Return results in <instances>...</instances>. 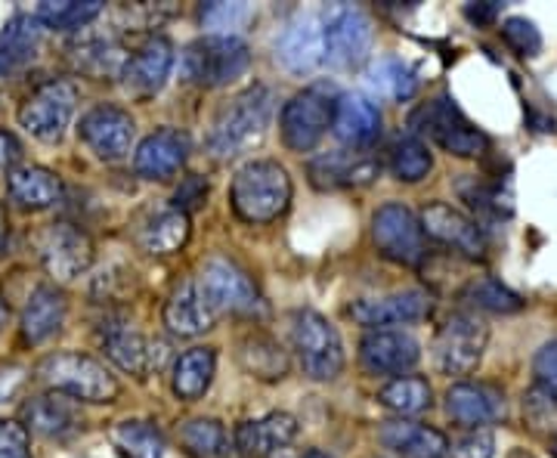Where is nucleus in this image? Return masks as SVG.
<instances>
[{
  "instance_id": "obj_41",
  "label": "nucleus",
  "mask_w": 557,
  "mask_h": 458,
  "mask_svg": "<svg viewBox=\"0 0 557 458\" xmlns=\"http://www.w3.org/2000/svg\"><path fill=\"white\" fill-rule=\"evenodd\" d=\"M72 62H75L78 72L90 75V78L121 75V69H124L119 44L109 38H90L75 44V47H72Z\"/></svg>"
},
{
  "instance_id": "obj_32",
  "label": "nucleus",
  "mask_w": 557,
  "mask_h": 458,
  "mask_svg": "<svg viewBox=\"0 0 557 458\" xmlns=\"http://www.w3.org/2000/svg\"><path fill=\"white\" fill-rule=\"evenodd\" d=\"M214 372H218V354L214 347H193L186 350L183 357L174 362V394L186 403L193 399H201L208 394L211 381H214Z\"/></svg>"
},
{
  "instance_id": "obj_6",
  "label": "nucleus",
  "mask_w": 557,
  "mask_h": 458,
  "mask_svg": "<svg viewBox=\"0 0 557 458\" xmlns=\"http://www.w3.org/2000/svg\"><path fill=\"white\" fill-rule=\"evenodd\" d=\"M409 124H412V137H418V140L428 137V140L437 143L440 149H446L449 156H458V159H478L486 149V137L461 115V109L449 97L424 102L421 109L412 112Z\"/></svg>"
},
{
  "instance_id": "obj_48",
  "label": "nucleus",
  "mask_w": 557,
  "mask_h": 458,
  "mask_svg": "<svg viewBox=\"0 0 557 458\" xmlns=\"http://www.w3.org/2000/svg\"><path fill=\"white\" fill-rule=\"evenodd\" d=\"M493 453H496V437L486 428L471 431V434H465L449 446L453 458H493Z\"/></svg>"
},
{
  "instance_id": "obj_2",
  "label": "nucleus",
  "mask_w": 557,
  "mask_h": 458,
  "mask_svg": "<svg viewBox=\"0 0 557 458\" xmlns=\"http://www.w3.org/2000/svg\"><path fill=\"white\" fill-rule=\"evenodd\" d=\"M35 375L53 394L78 399V403L102 406V403H115L121 397L119 379L106 369V362L90 354H78V350H60V354L44 357Z\"/></svg>"
},
{
  "instance_id": "obj_11",
  "label": "nucleus",
  "mask_w": 557,
  "mask_h": 458,
  "mask_svg": "<svg viewBox=\"0 0 557 458\" xmlns=\"http://www.w3.org/2000/svg\"><path fill=\"white\" fill-rule=\"evenodd\" d=\"M38 248L40 267L47 270V276H53V282H75L84 276L94 263V242L90 236L75 226V223H50L35 242Z\"/></svg>"
},
{
  "instance_id": "obj_8",
  "label": "nucleus",
  "mask_w": 557,
  "mask_h": 458,
  "mask_svg": "<svg viewBox=\"0 0 557 458\" xmlns=\"http://www.w3.org/2000/svg\"><path fill=\"white\" fill-rule=\"evenodd\" d=\"M78 109V90L72 81L53 78L22 102L20 124L40 143H60Z\"/></svg>"
},
{
  "instance_id": "obj_29",
  "label": "nucleus",
  "mask_w": 557,
  "mask_h": 458,
  "mask_svg": "<svg viewBox=\"0 0 557 458\" xmlns=\"http://www.w3.org/2000/svg\"><path fill=\"white\" fill-rule=\"evenodd\" d=\"M379 440L403 458H446L449 440L437 428L418 424V421H384L379 428Z\"/></svg>"
},
{
  "instance_id": "obj_10",
  "label": "nucleus",
  "mask_w": 557,
  "mask_h": 458,
  "mask_svg": "<svg viewBox=\"0 0 557 458\" xmlns=\"http://www.w3.org/2000/svg\"><path fill=\"white\" fill-rule=\"evenodd\" d=\"M490 344V325L478 313H456L434 341V359L443 375H471Z\"/></svg>"
},
{
  "instance_id": "obj_27",
  "label": "nucleus",
  "mask_w": 557,
  "mask_h": 458,
  "mask_svg": "<svg viewBox=\"0 0 557 458\" xmlns=\"http://www.w3.org/2000/svg\"><path fill=\"white\" fill-rule=\"evenodd\" d=\"M381 164L369 159L366 152H325L310 161V180L319 189H350V186H369L379 177Z\"/></svg>"
},
{
  "instance_id": "obj_12",
  "label": "nucleus",
  "mask_w": 557,
  "mask_h": 458,
  "mask_svg": "<svg viewBox=\"0 0 557 458\" xmlns=\"http://www.w3.org/2000/svg\"><path fill=\"white\" fill-rule=\"evenodd\" d=\"M372 239L379 245L381 255L399 263V267H418L421 260L428 258L421 220L416 218V211H409L399 201H387L375 211Z\"/></svg>"
},
{
  "instance_id": "obj_25",
  "label": "nucleus",
  "mask_w": 557,
  "mask_h": 458,
  "mask_svg": "<svg viewBox=\"0 0 557 458\" xmlns=\"http://www.w3.org/2000/svg\"><path fill=\"white\" fill-rule=\"evenodd\" d=\"M298 437V419L288 412H270L263 419H248L236 428L233 446L245 458H270Z\"/></svg>"
},
{
  "instance_id": "obj_38",
  "label": "nucleus",
  "mask_w": 557,
  "mask_h": 458,
  "mask_svg": "<svg viewBox=\"0 0 557 458\" xmlns=\"http://www.w3.org/2000/svg\"><path fill=\"white\" fill-rule=\"evenodd\" d=\"M434 168V156L428 149V143L418 137H399L391 143L387 149V171L399 180V183H421Z\"/></svg>"
},
{
  "instance_id": "obj_49",
  "label": "nucleus",
  "mask_w": 557,
  "mask_h": 458,
  "mask_svg": "<svg viewBox=\"0 0 557 458\" xmlns=\"http://www.w3.org/2000/svg\"><path fill=\"white\" fill-rule=\"evenodd\" d=\"M205 199H208V183H205L199 174H193V177L183 180V183H180V189L174 193V208H177V211H183V214L189 218L196 208H201V205H205Z\"/></svg>"
},
{
  "instance_id": "obj_52",
  "label": "nucleus",
  "mask_w": 557,
  "mask_h": 458,
  "mask_svg": "<svg viewBox=\"0 0 557 458\" xmlns=\"http://www.w3.org/2000/svg\"><path fill=\"white\" fill-rule=\"evenodd\" d=\"M498 13H502V3L496 0H486V3H468L465 7V16L471 22H478V25H490V22L496 20Z\"/></svg>"
},
{
  "instance_id": "obj_54",
  "label": "nucleus",
  "mask_w": 557,
  "mask_h": 458,
  "mask_svg": "<svg viewBox=\"0 0 557 458\" xmlns=\"http://www.w3.org/2000/svg\"><path fill=\"white\" fill-rule=\"evenodd\" d=\"M7 319H10V307L0 300V332H3V325H7Z\"/></svg>"
},
{
  "instance_id": "obj_31",
  "label": "nucleus",
  "mask_w": 557,
  "mask_h": 458,
  "mask_svg": "<svg viewBox=\"0 0 557 458\" xmlns=\"http://www.w3.org/2000/svg\"><path fill=\"white\" fill-rule=\"evenodd\" d=\"M189 233H193L189 218L177 208H164V211H152L139 223L137 245L152 258H168V255H177L189 242Z\"/></svg>"
},
{
  "instance_id": "obj_5",
  "label": "nucleus",
  "mask_w": 557,
  "mask_h": 458,
  "mask_svg": "<svg viewBox=\"0 0 557 458\" xmlns=\"http://www.w3.org/2000/svg\"><path fill=\"white\" fill-rule=\"evenodd\" d=\"M292 344L300 372L313 381H332L344 372V341L338 329L317 310H300L292 319Z\"/></svg>"
},
{
  "instance_id": "obj_40",
  "label": "nucleus",
  "mask_w": 557,
  "mask_h": 458,
  "mask_svg": "<svg viewBox=\"0 0 557 458\" xmlns=\"http://www.w3.org/2000/svg\"><path fill=\"white\" fill-rule=\"evenodd\" d=\"M242 366L263 381H278L288 375V357L270 335H248L239 350Z\"/></svg>"
},
{
  "instance_id": "obj_44",
  "label": "nucleus",
  "mask_w": 557,
  "mask_h": 458,
  "mask_svg": "<svg viewBox=\"0 0 557 458\" xmlns=\"http://www.w3.org/2000/svg\"><path fill=\"white\" fill-rule=\"evenodd\" d=\"M523 416L536 431L557 428V391L545 387V384H533L523 394Z\"/></svg>"
},
{
  "instance_id": "obj_35",
  "label": "nucleus",
  "mask_w": 557,
  "mask_h": 458,
  "mask_svg": "<svg viewBox=\"0 0 557 458\" xmlns=\"http://www.w3.org/2000/svg\"><path fill=\"white\" fill-rule=\"evenodd\" d=\"M109 440L124 458H164V437L152 421H115L109 428Z\"/></svg>"
},
{
  "instance_id": "obj_55",
  "label": "nucleus",
  "mask_w": 557,
  "mask_h": 458,
  "mask_svg": "<svg viewBox=\"0 0 557 458\" xmlns=\"http://www.w3.org/2000/svg\"><path fill=\"white\" fill-rule=\"evenodd\" d=\"M304 458H332V456H329V453H322V449H310Z\"/></svg>"
},
{
  "instance_id": "obj_9",
  "label": "nucleus",
  "mask_w": 557,
  "mask_h": 458,
  "mask_svg": "<svg viewBox=\"0 0 557 458\" xmlns=\"http://www.w3.org/2000/svg\"><path fill=\"white\" fill-rule=\"evenodd\" d=\"M322 32H325V62L335 69H354L366 62L375 40L372 20L354 3L329 7L322 13Z\"/></svg>"
},
{
  "instance_id": "obj_17",
  "label": "nucleus",
  "mask_w": 557,
  "mask_h": 458,
  "mask_svg": "<svg viewBox=\"0 0 557 458\" xmlns=\"http://www.w3.org/2000/svg\"><path fill=\"white\" fill-rule=\"evenodd\" d=\"M100 341L106 357L112 359L121 372L137 375V379H146L152 369H159V359L164 357V344L139 335L137 329H131V322H124V319L102 322Z\"/></svg>"
},
{
  "instance_id": "obj_7",
  "label": "nucleus",
  "mask_w": 557,
  "mask_h": 458,
  "mask_svg": "<svg viewBox=\"0 0 557 458\" xmlns=\"http://www.w3.org/2000/svg\"><path fill=\"white\" fill-rule=\"evenodd\" d=\"M332 119H335V97L329 94V87H307L282 109V119H278L282 143L292 152H313L329 134Z\"/></svg>"
},
{
  "instance_id": "obj_13",
  "label": "nucleus",
  "mask_w": 557,
  "mask_h": 458,
  "mask_svg": "<svg viewBox=\"0 0 557 458\" xmlns=\"http://www.w3.org/2000/svg\"><path fill=\"white\" fill-rule=\"evenodd\" d=\"M201 295L208 298L214 313H233V317H251L260 310V295L248 273L239 270L233 260L214 258L201 267L199 273Z\"/></svg>"
},
{
  "instance_id": "obj_34",
  "label": "nucleus",
  "mask_w": 557,
  "mask_h": 458,
  "mask_svg": "<svg viewBox=\"0 0 557 458\" xmlns=\"http://www.w3.org/2000/svg\"><path fill=\"white\" fill-rule=\"evenodd\" d=\"M183 449L193 458H233V443L218 419H189L177 428Z\"/></svg>"
},
{
  "instance_id": "obj_18",
  "label": "nucleus",
  "mask_w": 557,
  "mask_h": 458,
  "mask_svg": "<svg viewBox=\"0 0 557 458\" xmlns=\"http://www.w3.org/2000/svg\"><path fill=\"white\" fill-rule=\"evenodd\" d=\"M421 347L409 332L372 329L359 341V362L369 375H403L416 369Z\"/></svg>"
},
{
  "instance_id": "obj_36",
  "label": "nucleus",
  "mask_w": 557,
  "mask_h": 458,
  "mask_svg": "<svg viewBox=\"0 0 557 458\" xmlns=\"http://www.w3.org/2000/svg\"><path fill=\"white\" fill-rule=\"evenodd\" d=\"M369 87L381 97H391L397 102L412 100L418 90L416 69L399 57H379L369 65Z\"/></svg>"
},
{
  "instance_id": "obj_21",
  "label": "nucleus",
  "mask_w": 557,
  "mask_h": 458,
  "mask_svg": "<svg viewBox=\"0 0 557 458\" xmlns=\"http://www.w3.org/2000/svg\"><path fill=\"white\" fill-rule=\"evenodd\" d=\"M332 134L354 152L372 149L381 137V109L379 102L366 94H341L335 100Z\"/></svg>"
},
{
  "instance_id": "obj_57",
  "label": "nucleus",
  "mask_w": 557,
  "mask_h": 458,
  "mask_svg": "<svg viewBox=\"0 0 557 458\" xmlns=\"http://www.w3.org/2000/svg\"><path fill=\"white\" fill-rule=\"evenodd\" d=\"M511 458H530V456H523V453L518 449V453H511Z\"/></svg>"
},
{
  "instance_id": "obj_4",
  "label": "nucleus",
  "mask_w": 557,
  "mask_h": 458,
  "mask_svg": "<svg viewBox=\"0 0 557 458\" xmlns=\"http://www.w3.org/2000/svg\"><path fill=\"white\" fill-rule=\"evenodd\" d=\"M248 69H251V50L239 35H205L193 40L180 57L183 78L199 87H226L239 81Z\"/></svg>"
},
{
  "instance_id": "obj_19",
  "label": "nucleus",
  "mask_w": 557,
  "mask_h": 458,
  "mask_svg": "<svg viewBox=\"0 0 557 458\" xmlns=\"http://www.w3.org/2000/svg\"><path fill=\"white\" fill-rule=\"evenodd\" d=\"M508 406H505V394L493 387V384H483V381H458L446 391V416L461 424V428H471L480 431L493 421L505 419Z\"/></svg>"
},
{
  "instance_id": "obj_39",
  "label": "nucleus",
  "mask_w": 557,
  "mask_h": 458,
  "mask_svg": "<svg viewBox=\"0 0 557 458\" xmlns=\"http://www.w3.org/2000/svg\"><path fill=\"white\" fill-rule=\"evenodd\" d=\"M379 403L384 409H391V412H397V416H421V412H428L431 406H434V391H431V384L424 379H394L387 381L384 387L379 391Z\"/></svg>"
},
{
  "instance_id": "obj_50",
  "label": "nucleus",
  "mask_w": 557,
  "mask_h": 458,
  "mask_svg": "<svg viewBox=\"0 0 557 458\" xmlns=\"http://www.w3.org/2000/svg\"><path fill=\"white\" fill-rule=\"evenodd\" d=\"M533 375H536V384L557 391V338L548 341L533 357Z\"/></svg>"
},
{
  "instance_id": "obj_33",
  "label": "nucleus",
  "mask_w": 557,
  "mask_h": 458,
  "mask_svg": "<svg viewBox=\"0 0 557 458\" xmlns=\"http://www.w3.org/2000/svg\"><path fill=\"white\" fill-rule=\"evenodd\" d=\"M40 44V22L32 16H16L7 22V28L0 32V78L13 75L20 65L35 57Z\"/></svg>"
},
{
  "instance_id": "obj_23",
  "label": "nucleus",
  "mask_w": 557,
  "mask_h": 458,
  "mask_svg": "<svg viewBox=\"0 0 557 458\" xmlns=\"http://www.w3.org/2000/svg\"><path fill=\"white\" fill-rule=\"evenodd\" d=\"M22 424L25 431H35L47 440H69L84 431L78 399L62 397V394H40L22 406Z\"/></svg>"
},
{
  "instance_id": "obj_37",
  "label": "nucleus",
  "mask_w": 557,
  "mask_h": 458,
  "mask_svg": "<svg viewBox=\"0 0 557 458\" xmlns=\"http://www.w3.org/2000/svg\"><path fill=\"white\" fill-rule=\"evenodd\" d=\"M102 0H44L35 10V20L57 32H75L102 16Z\"/></svg>"
},
{
  "instance_id": "obj_1",
  "label": "nucleus",
  "mask_w": 557,
  "mask_h": 458,
  "mask_svg": "<svg viewBox=\"0 0 557 458\" xmlns=\"http://www.w3.org/2000/svg\"><path fill=\"white\" fill-rule=\"evenodd\" d=\"M273 90L255 84L239 94L230 106L220 109V115L208 131V152L220 161H230L258 146L273 121Z\"/></svg>"
},
{
  "instance_id": "obj_43",
  "label": "nucleus",
  "mask_w": 557,
  "mask_h": 458,
  "mask_svg": "<svg viewBox=\"0 0 557 458\" xmlns=\"http://www.w3.org/2000/svg\"><path fill=\"white\" fill-rule=\"evenodd\" d=\"M248 20H251V7L248 3H223V0H214L208 7H201V25L211 28V35H233Z\"/></svg>"
},
{
  "instance_id": "obj_53",
  "label": "nucleus",
  "mask_w": 557,
  "mask_h": 458,
  "mask_svg": "<svg viewBox=\"0 0 557 458\" xmlns=\"http://www.w3.org/2000/svg\"><path fill=\"white\" fill-rule=\"evenodd\" d=\"M7 248H10V223H7V211L0 205V258L7 255Z\"/></svg>"
},
{
  "instance_id": "obj_22",
  "label": "nucleus",
  "mask_w": 557,
  "mask_h": 458,
  "mask_svg": "<svg viewBox=\"0 0 557 458\" xmlns=\"http://www.w3.org/2000/svg\"><path fill=\"white\" fill-rule=\"evenodd\" d=\"M431 313V295L421 288H406V292H394V295H381V298H362L354 300L350 317L357 319L359 325L372 329H384V325H403V322H418Z\"/></svg>"
},
{
  "instance_id": "obj_15",
  "label": "nucleus",
  "mask_w": 557,
  "mask_h": 458,
  "mask_svg": "<svg viewBox=\"0 0 557 458\" xmlns=\"http://www.w3.org/2000/svg\"><path fill=\"white\" fill-rule=\"evenodd\" d=\"M171 69H174V44L161 35H152L124 60L119 78L134 100H149L168 84Z\"/></svg>"
},
{
  "instance_id": "obj_26",
  "label": "nucleus",
  "mask_w": 557,
  "mask_h": 458,
  "mask_svg": "<svg viewBox=\"0 0 557 458\" xmlns=\"http://www.w3.org/2000/svg\"><path fill=\"white\" fill-rule=\"evenodd\" d=\"M65 317H69V298L62 292L60 285L47 282V285H38L32 292V298L25 304L20 319V332L25 344H44L47 338H53L65 325Z\"/></svg>"
},
{
  "instance_id": "obj_45",
  "label": "nucleus",
  "mask_w": 557,
  "mask_h": 458,
  "mask_svg": "<svg viewBox=\"0 0 557 458\" xmlns=\"http://www.w3.org/2000/svg\"><path fill=\"white\" fill-rule=\"evenodd\" d=\"M502 38H505V44H508L518 57H536L539 50H542V35H539V28L530 20H523V16L505 20V25H502Z\"/></svg>"
},
{
  "instance_id": "obj_30",
  "label": "nucleus",
  "mask_w": 557,
  "mask_h": 458,
  "mask_svg": "<svg viewBox=\"0 0 557 458\" xmlns=\"http://www.w3.org/2000/svg\"><path fill=\"white\" fill-rule=\"evenodd\" d=\"M62 193H65L62 189V180L53 171L38 168V164L16 168L7 177V196L22 211H47V208L60 205Z\"/></svg>"
},
{
  "instance_id": "obj_51",
  "label": "nucleus",
  "mask_w": 557,
  "mask_h": 458,
  "mask_svg": "<svg viewBox=\"0 0 557 458\" xmlns=\"http://www.w3.org/2000/svg\"><path fill=\"white\" fill-rule=\"evenodd\" d=\"M22 159V143L10 134V131H0V174H13L16 164Z\"/></svg>"
},
{
  "instance_id": "obj_28",
  "label": "nucleus",
  "mask_w": 557,
  "mask_h": 458,
  "mask_svg": "<svg viewBox=\"0 0 557 458\" xmlns=\"http://www.w3.org/2000/svg\"><path fill=\"white\" fill-rule=\"evenodd\" d=\"M214 322H218V313L211 310L196 280L174 288V295L164 304V325L180 338H199L214 329Z\"/></svg>"
},
{
  "instance_id": "obj_14",
  "label": "nucleus",
  "mask_w": 557,
  "mask_h": 458,
  "mask_svg": "<svg viewBox=\"0 0 557 458\" xmlns=\"http://www.w3.org/2000/svg\"><path fill=\"white\" fill-rule=\"evenodd\" d=\"M78 137L97 159L119 161L131 152L134 137H137V124L127 109L102 102L81 119Z\"/></svg>"
},
{
  "instance_id": "obj_46",
  "label": "nucleus",
  "mask_w": 557,
  "mask_h": 458,
  "mask_svg": "<svg viewBox=\"0 0 557 458\" xmlns=\"http://www.w3.org/2000/svg\"><path fill=\"white\" fill-rule=\"evenodd\" d=\"M461 199L468 201L471 208H478L483 214H511V205H508V196H502L498 186H490V183H480L478 177L471 183H461Z\"/></svg>"
},
{
  "instance_id": "obj_16",
  "label": "nucleus",
  "mask_w": 557,
  "mask_h": 458,
  "mask_svg": "<svg viewBox=\"0 0 557 458\" xmlns=\"http://www.w3.org/2000/svg\"><path fill=\"white\" fill-rule=\"evenodd\" d=\"M421 230L424 236H431L440 245L453 248L465 258L478 260L486 255V236L478 226V220H471L468 214H461L458 208L446 205V201H431L421 211Z\"/></svg>"
},
{
  "instance_id": "obj_47",
  "label": "nucleus",
  "mask_w": 557,
  "mask_h": 458,
  "mask_svg": "<svg viewBox=\"0 0 557 458\" xmlns=\"http://www.w3.org/2000/svg\"><path fill=\"white\" fill-rule=\"evenodd\" d=\"M0 458H32V437L22 421L0 419Z\"/></svg>"
},
{
  "instance_id": "obj_3",
  "label": "nucleus",
  "mask_w": 557,
  "mask_h": 458,
  "mask_svg": "<svg viewBox=\"0 0 557 458\" xmlns=\"http://www.w3.org/2000/svg\"><path fill=\"white\" fill-rule=\"evenodd\" d=\"M230 201L242 220L270 223L282 218L292 205V177L278 161H248L233 177Z\"/></svg>"
},
{
  "instance_id": "obj_56",
  "label": "nucleus",
  "mask_w": 557,
  "mask_h": 458,
  "mask_svg": "<svg viewBox=\"0 0 557 458\" xmlns=\"http://www.w3.org/2000/svg\"><path fill=\"white\" fill-rule=\"evenodd\" d=\"M552 456L557 458V434H555V437H552Z\"/></svg>"
},
{
  "instance_id": "obj_20",
  "label": "nucleus",
  "mask_w": 557,
  "mask_h": 458,
  "mask_svg": "<svg viewBox=\"0 0 557 458\" xmlns=\"http://www.w3.org/2000/svg\"><path fill=\"white\" fill-rule=\"evenodd\" d=\"M276 53L282 65L295 75H307L317 65L325 62V32L322 16L317 13H300L285 25L282 38L276 44Z\"/></svg>"
},
{
  "instance_id": "obj_24",
  "label": "nucleus",
  "mask_w": 557,
  "mask_h": 458,
  "mask_svg": "<svg viewBox=\"0 0 557 458\" xmlns=\"http://www.w3.org/2000/svg\"><path fill=\"white\" fill-rule=\"evenodd\" d=\"M189 159V137L174 127H161L139 143L134 152V171L143 180H168Z\"/></svg>"
},
{
  "instance_id": "obj_42",
  "label": "nucleus",
  "mask_w": 557,
  "mask_h": 458,
  "mask_svg": "<svg viewBox=\"0 0 557 458\" xmlns=\"http://www.w3.org/2000/svg\"><path fill=\"white\" fill-rule=\"evenodd\" d=\"M461 298L468 300L471 307L478 310H490V313H518L523 307L520 295H515L508 285H502L493 276H480V280H471L465 285Z\"/></svg>"
}]
</instances>
